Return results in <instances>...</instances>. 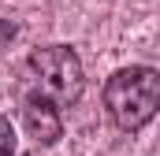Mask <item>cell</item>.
<instances>
[{
	"instance_id": "obj_2",
	"label": "cell",
	"mask_w": 160,
	"mask_h": 156,
	"mask_svg": "<svg viewBox=\"0 0 160 156\" xmlns=\"http://www.w3.org/2000/svg\"><path fill=\"white\" fill-rule=\"evenodd\" d=\"M26 75L34 93L48 97L56 108H71L78 104L82 89H86V71H82V60L71 45H45L34 48L30 60H26Z\"/></svg>"
},
{
	"instance_id": "obj_1",
	"label": "cell",
	"mask_w": 160,
	"mask_h": 156,
	"mask_svg": "<svg viewBox=\"0 0 160 156\" xmlns=\"http://www.w3.org/2000/svg\"><path fill=\"white\" fill-rule=\"evenodd\" d=\"M101 97H104V108H108L112 123L119 130H127V134H138L160 112V71L145 67V63L119 67L104 82Z\"/></svg>"
},
{
	"instance_id": "obj_3",
	"label": "cell",
	"mask_w": 160,
	"mask_h": 156,
	"mask_svg": "<svg viewBox=\"0 0 160 156\" xmlns=\"http://www.w3.org/2000/svg\"><path fill=\"white\" fill-rule=\"evenodd\" d=\"M22 126H26V134H30L38 145H56V141L63 138L60 108H56L48 97L34 93V89L22 97Z\"/></svg>"
},
{
	"instance_id": "obj_4",
	"label": "cell",
	"mask_w": 160,
	"mask_h": 156,
	"mask_svg": "<svg viewBox=\"0 0 160 156\" xmlns=\"http://www.w3.org/2000/svg\"><path fill=\"white\" fill-rule=\"evenodd\" d=\"M0 156H15V126L8 115H0Z\"/></svg>"
},
{
	"instance_id": "obj_5",
	"label": "cell",
	"mask_w": 160,
	"mask_h": 156,
	"mask_svg": "<svg viewBox=\"0 0 160 156\" xmlns=\"http://www.w3.org/2000/svg\"><path fill=\"white\" fill-rule=\"evenodd\" d=\"M8 34H11V26H8V22H4V19H0V41L8 37Z\"/></svg>"
}]
</instances>
